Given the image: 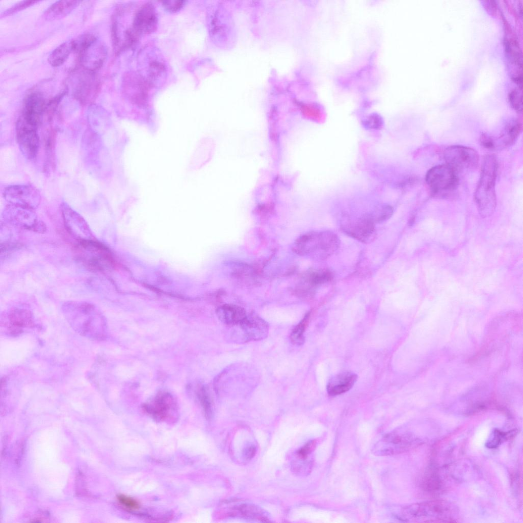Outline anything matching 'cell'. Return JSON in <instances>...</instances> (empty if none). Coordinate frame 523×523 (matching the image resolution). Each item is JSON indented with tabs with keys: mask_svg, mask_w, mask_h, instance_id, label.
I'll use <instances>...</instances> for the list:
<instances>
[{
	"mask_svg": "<svg viewBox=\"0 0 523 523\" xmlns=\"http://www.w3.org/2000/svg\"><path fill=\"white\" fill-rule=\"evenodd\" d=\"M506 50L510 61L518 68L522 69V55L519 46L513 39H508L506 41Z\"/></svg>",
	"mask_w": 523,
	"mask_h": 523,
	"instance_id": "obj_24",
	"label": "cell"
},
{
	"mask_svg": "<svg viewBox=\"0 0 523 523\" xmlns=\"http://www.w3.org/2000/svg\"><path fill=\"white\" fill-rule=\"evenodd\" d=\"M46 102L40 92H30L25 99L21 116L29 124L38 128L45 115Z\"/></svg>",
	"mask_w": 523,
	"mask_h": 523,
	"instance_id": "obj_13",
	"label": "cell"
},
{
	"mask_svg": "<svg viewBox=\"0 0 523 523\" xmlns=\"http://www.w3.org/2000/svg\"><path fill=\"white\" fill-rule=\"evenodd\" d=\"M497 168V161L494 155H487L484 157L474 194V201L482 218L491 216L496 206L495 187Z\"/></svg>",
	"mask_w": 523,
	"mask_h": 523,
	"instance_id": "obj_1",
	"label": "cell"
},
{
	"mask_svg": "<svg viewBox=\"0 0 523 523\" xmlns=\"http://www.w3.org/2000/svg\"><path fill=\"white\" fill-rule=\"evenodd\" d=\"M16 137L19 149L28 159L35 158L39 147L37 128L27 122L21 116L16 124Z\"/></svg>",
	"mask_w": 523,
	"mask_h": 523,
	"instance_id": "obj_7",
	"label": "cell"
},
{
	"mask_svg": "<svg viewBox=\"0 0 523 523\" xmlns=\"http://www.w3.org/2000/svg\"><path fill=\"white\" fill-rule=\"evenodd\" d=\"M239 325L246 341L260 340L268 334V324L258 317L247 316Z\"/></svg>",
	"mask_w": 523,
	"mask_h": 523,
	"instance_id": "obj_15",
	"label": "cell"
},
{
	"mask_svg": "<svg viewBox=\"0 0 523 523\" xmlns=\"http://www.w3.org/2000/svg\"><path fill=\"white\" fill-rule=\"evenodd\" d=\"M340 243L337 235L331 231L313 232L302 237L300 250L305 253L316 252L321 259H325L336 252Z\"/></svg>",
	"mask_w": 523,
	"mask_h": 523,
	"instance_id": "obj_4",
	"label": "cell"
},
{
	"mask_svg": "<svg viewBox=\"0 0 523 523\" xmlns=\"http://www.w3.org/2000/svg\"><path fill=\"white\" fill-rule=\"evenodd\" d=\"M315 446V442L314 441H310L298 451V456L302 459L305 458L314 449Z\"/></svg>",
	"mask_w": 523,
	"mask_h": 523,
	"instance_id": "obj_38",
	"label": "cell"
},
{
	"mask_svg": "<svg viewBox=\"0 0 523 523\" xmlns=\"http://www.w3.org/2000/svg\"><path fill=\"white\" fill-rule=\"evenodd\" d=\"M309 318L310 313H307L292 330L290 335V339L293 344L301 345L304 343V334L308 324Z\"/></svg>",
	"mask_w": 523,
	"mask_h": 523,
	"instance_id": "obj_25",
	"label": "cell"
},
{
	"mask_svg": "<svg viewBox=\"0 0 523 523\" xmlns=\"http://www.w3.org/2000/svg\"><path fill=\"white\" fill-rule=\"evenodd\" d=\"M416 440L408 433L394 431L384 436L374 445L373 451L378 456L401 454L416 444Z\"/></svg>",
	"mask_w": 523,
	"mask_h": 523,
	"instance_id": "obj_6",
	"label": "cell"
},
{
	"mask_svg": "<svg viewBox=\"0 0 523 523\" xmlns=\"http://www.w3.org/2000/svg\"><path fill=\"white\" fill-rule=\"evenodd\" d=\"M442 483L440 478L436 474L426 477L423 482V487L430 492H436L441 489Z\"/></svg>",
	"mask_w": 523,
	"mask_h": 523,
	"instance_id": "obj_30",
	"label": "cell"
},
{
	"mask_svg": "<svg viewBox=\"0 0 523 523\" xmlns=\"http://www.w3.org/2000/svg\"><path fill=\"white\" fill-rule=\"evenodd\" d=\"M157 14L154 5L151 3H147L135 12L132 28L139 37L140 35L154 32L157 28Z\"/></svg>",
	"mask_w": 523,
	"mask_h": 523,
	"instance_id": "obj_14",
	"label": "cell"
},
{
	"mask_svg": "<svg viewBox=\"0 0 523 523\" xmlns=\"http://www.w3.org/2000/svg\"><path fill=\"white\" fill-rule=\"evenodd\" d=\"M81 2L80 1H58L51 5L44 12V16L47 20L62 18L76 8Z\"/></svg>",
	"mask_w": 523,
	"mask_h": 523,
	"instance_id": "obj_19",
	"label": "cell"
},
{
	"mask_svg": "<svg viewBox=\"0 0 523 523\" xmlns=\"http://www.w3.org/2000/svg\"><path fill=\"white\" fill-rule=\"evenodd\" d=\"M341 229L349 236L365 244L374 241L376 236L375 224L367 215L341 225Z\"/></svg>",
	"mask_w": 523,
	"mask_h": 523,
	"instance_id": "obj_11",
	"label": "cell"
},
{
	"mask_svg": "<svg viewBox=\"0 0 523 523\" xmlns=\"http://www.w3.org/2000/svg\"><path fill=\"white\" fill-rule=\"evenodd\" d=\"M220 320L228 325H239L247 317L242 308L233 305H224L217 310Z\"/></svg>",
	"mask_w": 523,
	"mask_h": 523,
	"instance_id": "obj_20",
	"label": "cell"
},
{
	"mask_svg": "<svg viewBox=\"0 0 523 523\" xmlns=\"http://www.w3.org/2000/svg\"><path fill=\"white\" fill-rule=\"evenodd\" d=\"M255 448L253 446H250L246 448L245 450L244 455L245 457L247 459H250L252 458L255 454Z\"/></svg>",
	"mask_w": 523,
	"mask_h": 523,
	"instance_id": "obj_39",
	"label": "cell"
},
{
	"mask_svg": "<svg viewBox=\"0 0 523 523\" xmlns=\"http://www.w3.org/2000/svg\"><path fill=\"white\" fill-rule=\"evenodd\" d=\"M3 196L11 204L28 209L36 207L41 199L37 188L29 184L9 185L4 189Z\"/></svg>",
	"mask_w": 523,
	"mask_h": 523,
	"instance_id": "obj_9",
	"label": "cell"
},
{
	"mask_svg": "<svg viewBox=\"0 0 523 523\" xmlns=\"http://www.w3.org/2000/svg\"><path fill=\"white\" fill-rule=\"evenodd\" d=\"M171 400L169 395H162L157 398L153 403L146 406L145 408L154 418L158 420H164L168 417L172 409Z\"/></svg>",
	"mask_w": 523,
	"mask_h": 523,
	"instance_id": "obj_21",
	"label": "cell"
},
{
	"mask_svg": "<svg viewBox=\"0 0 523 523\" xmlns=\"http://www.w3.org/2000/svg\"><path fill=\"white\" fill-rule=\"evenodd\" d=\"M358 378L356 374L344 372L331 378L327 386V391L330 396H336L349 391Z\"/></svg>",
	"mask_w": 523,
	"mask_h": 523,
	"instance_id": "obj_18",
	"label": "cell"
},
{
	"mask_svg": "<svg viewBox=\"0 0 523 523\" xmlns=\"http://www.w3.org/2000/svg\"><path fill=\"white\" fill-rule=\"evenodd\" d=\"M72 52H74L73 40L64 42L50 54L48 62L53 67L59 66L64 63Z\"/></svg>",
	"mask_w": 523,
	"mask_h": 523,
	"instance_id": "obj_22",
	"label": "cell"
},
{
	"mask_svg": "<svg viewBox=\"0 0 523 523\" xmlns=\"http://www.w3.org/2000/svg\"><path fill=\"white\" fill-rule=\"evenodd\" d=\"M384 120L378 114L373 113L367 116L362 121L363 126L367 129L379 130L384 126Z\"/></svg>",
	"mask_w": 523,
	"mask_h": 523,
	"instance_id": "obj_29",
	"label": "cell"
},
{
	"mask_svg": "<svg viewBox=\"0 0 523 523\" xmlns=\"http://www.w3.org/2000/svg\"><path fill=\"white\" fill-rule=\"evenodd\" d=\"M299 106L302 111L306 115L317 117L320 115L321 110L317 105L312 103H300Z\"/></svg>",
	"mask_w": 523,
	"mask_h": 523,
	"instance_id": "obj_33",
	"label": "cell"
},
{
	"mask_svg": "<svg viewBox=\"0 0 523 523\" xmlns=\"http://www.w3.org/2000/svg\"><path fill=\"white\" fill-rule=\"evenodd\" d=\"M509 100L512 108L518 112H521L522 105L521 94L517 89H513L509 94Z\"/></svg>",
	"mask_w": 523,
	"mask_h": 523,
	"instance_id": "obj_32",
	"label": "cell"
},
{
	"mask_svg": "<svg viewBox=\"0 0 523 523\" xmlns=\"http://www.w3.org/2000/svg\"><path fill=\"white\" fill-rule=\"evenodd\" d=\"M117 500L120 505L127 510L136 511L140 508V504L136 500L126 495H118Z\"/></svg>",
	"mask_w": 523,
	"mask_h": 523,
	"instance_id": "obj_31",
	"label": "cell"
},
{
	"mask_svg": "<svg viewBox=\"0 0 523 523\" xmlns=\"http://www.w3.org/2000/svg\"><path fill=\"white\" fill-rule=\"evenodd\" d=\"M393 213V207L388 204L382 205L367 216L375 224L381 223L389 219Z\"/></svg>",
	"mask_w": 523,
	"mask_h": 523,
	"instance_id": "obj_26",
	"label": "cell"
},
{
	"mask_svg": "<svg viewBox=\"0 0 523 523\" xmlns=\"http://www.w3.org/2000/svg\"><path fill=\"white\" fill-rule=\"evenodd\" d=\"M235 510L237 511L238 514L245 518L257 519L265 522L268 521V519L255 507L244 504L237 507Z\"/></svg>",
	"mask_w": 523,
	"mask_h": 523,
	"instance_id": "obj_27",
	"label": "cell"
},
{
	"mask_svg": "<svg viewBox=\"0 0 523 523\" xmlns=\"http://www.w3.org/2000/svg\"><path fill=\"white\" fill-rule=\"evenodd\" d=\"M425 181L433 193L446 195L458 186L457 172L447 164L436 165L430 169L425 176Z\"/></svg>",
	"mask_w": 523,
	"mask_h": 523,
	"instance_id": "obj_5",
	"label": "cell"
},
{
	"mask_svg": "<svg viewBox=\"0 0 523 523\" xmlns=\"http://www.w3.org/2000/svg\"><path fill=\"white\" fill-rule=\"evenodd\" d=\"M443 154L446 164L456 172L474 169L479 163L478 152L469 147L460 145L449 146Z\"/></svg>",
	"mask_w": 523,
	"mask_h": 523,
	"instance_id": "obj_10",
	"label": "cell"
},
{
	"mask_svg": "<svg viewBox=\"0 0 523 523\" xmlns=\"http://www.w3.org/2000/svg\"><path fill=\"white\" fill-rule=\"evenodd\" d=\"M200 399L204 408L206 415L209 418L212 413L211 406L209 395L205 388H202L200 393Z\"/></svg>",
	"mask_w": 523,
	"mask_h": 523,
	"instance_id": "obj_35",
	"label": "cell"
},
{
	"mask_svg": "<svg viewBox=\"0 0 523 523\" xmlns=\"http://www.w3.org/2000/svg\"><path fill=\"white\" fill-rule=\"evenodd\" d=\"M5 326L12 335H17L21 333L25 328L34 326V323L31 313L23 310H14L11 311L8 317Z\"/></svg>",
	"mask_w": 523,
	"mask_h": 523,
	"instance_id": "obj_17",
	"label": "cell"
},
{
	"mask_svg": "<svg viewBox=\"0 0 523 523\" xmlns=\"http://www.w3.org/2000/svg\"><path fill=\"white\" fill-rule=\"evenodd\" d=\"M99 87L95 73L81 68L75 83L74 97L82 104L89 103L94 100Z\"/></svg>",
	"mask_w": 523,
	"mask_h": 523,
	"instance_id": "obj_12",
	"label": "cell"
},
{
	"mask_svg": "<svg viewBox=\"0 0 523 523\" xmlns=\"http://www.w3.org/2000/svg\"><path fill=\"white\" fill-rule=\"evenodd\" d=\"M515 430H512L508 432H501L498 430H495L492 433L490 439L486 443V446L490 448H493L497 447L503 441L514 436L516 434Z\"/></svg>",
	"mask_w": 523,
	"mask_h": 523,
	"instance_id": "obj_28",
	"label": "cell"
},
{
	"mask_svg": "<svg viewBox=\"0 0 523 523\" xmlns=\"http://www.w3.org/2000/svg\"><path fill=\"white\" fill-rule=\"evenodd\" d=\"M72 308L66 316L69 325L76 332L92 340L102 338L103 324L94 307L82 305Z\"/></svg>",
	"mask_w": 523,
	"mask_h": 523,
	"instance_id": "obj_2",
	"label": "cell"
},
{
	"mask_svg": "<svg viewBox=\"0 0 523 523\" xmlns=\"http://www.w3.org/2000/svg\"><path fill=\"white\" fill-rule=\"evenodd\" d=\"M480 142L481 145L487 149H493L495 148L494 139L487 134H482L480 136Z\"/></svg>",
	"mask_w": 523,
	"mask_h": 523,
	"instance_id": "obj_37",
	"label": "cell"
},
{
	"mask_svg": "<svg viewBox=\"0 0 523 523\" xmlns=\"http://www.w3.org/2000/svg\"><path fill=\"white\" fill-rule=\"evenodd\" d=\"M451 507L447 503L434 501L407 507L403 510V515L415 518L429 517L431 518L430 522L432 520V517H433V522H442L444 521L443 519H448L447 518L451 514Z\"/></svg>",
	"mask_w": 523,
	"mask_h": 523,
	"instance_id": "obj_8",
	"label": "cell"
},
{
	"mask_svg": "<svg viewBox=\"0 0 523 523\" xmlns=\"http://www.w3.org/2000/svg\"><path fill=\"white\" fill-rule=\"evenodd\" d=\"M521 129V124L517 120L512 121L508 123L498 138L501 146L503 147H506L513 144L520 133Z\"/></svg>",
	"mask_w": 523,
	"mask_h": 523,
	"instance_id": "obj_23",
	"label": "cell"
},
{
	"mask_svg": "<svg viewBox=\"0 0 523 523\" xmlns=\"http://www.w3.org/2000/svg\"><path fill=\"white\" fill-rule=\"evenodd\" d=\"M150 84L141 75L129 74L125 80V89L127 94L135 103L143 104L147 99Z\"/></svg>",
	"mask_w": 523,
	"mask_h": 523,
	"instance_id": "obj_16",
	"label": "cell"
},
{
	"mask_svg": "<svg viewBox=\"0 0 523 523\" xmlns=\"http://www.w3.org/2000/svg\"><path fill=\"white\" fill-rule=\"evenodd\" d=\"M74 52L78 54L81 68L94 73L102 67L106 56L104 46L91 33L83 34L76 39Z\"/></svg>",
	"mask_w": 523,
	"mask_h": 523,
	"instance_id": "obj_3",
	"label": "cell"
},
{
	"mask_svg": "<svg viewBox=\"0 0 523 523\" xmlns=\"http://www.w3.org/2000/svg\"><path fill=\"white\" fill-rule=\"evenodd\" d=\"M38 1H22L21 2H19L18 4H16L15 5H14L13 7H12L11 8H10L9 9L7 10L3 13V16H5L11 15V14H13L14 13H16V12L20 11V10L24 9H25L26 8H28V7L32 6V5H33V4L36 3H38Z\"/></svg>",
	"mask_w": 523,
	"mask_h": 523,
	"instance_id": "obj_36",
	"label": "cell"
},
{
	"mask_svg": "<svg viewBox=\"0 0 523 523\" xmlns=\"http://www.w3.org/2000/svg\"><path fill=\"white\" fill-rule=\"evenodd\" d=\"M164 8L170 12H177L181 10L186 3L185 1H164L162 2Z\"/></svg>",
	"mask_w": 523,
	"mask_h": 523,
	"instance_id": "obj_34",
	"label": "cell"
}]
</instances>
